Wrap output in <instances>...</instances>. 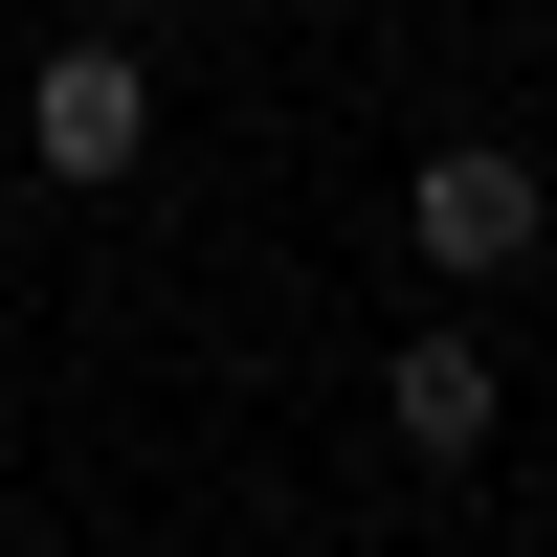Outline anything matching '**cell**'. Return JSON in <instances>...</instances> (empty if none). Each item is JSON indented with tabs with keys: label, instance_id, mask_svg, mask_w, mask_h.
Returning <instances> with one entry per match:
<instances>
[{
	"label": "cell",
	"instance_id": "1",
	"mask_svg": "<svg viewBox=\"0 0 557 557\" xmlns=\"http://www.w3.org/2000/svg\"><path fill=\"white\" fill-rule=\"evenodd\" d=\"M535 246H557V201H535L513 134H446V157L401 178V268H424V290H513Z\"/></svg>",
	"mask_w": 557,
	"mask_h": 557
},
{
	"label": "cell",
	"instance_id": "2",
	"mask_svg": "<svg viewBox=\"0 0 557 557\" xmlns=\"http://www.w3.org/2000/svg\"><path fill=\"white\" fill-rule=\"evenodd\" d=\"M23 157L67 178V201H112V178L157 157V67H134V23H89V45H45V67H23Z\"/></svg>",
	"mask_w": 557,
	"mask_h": 557
},
{
	"label": "cell",
	"instance_id": "3",
	"mask_svg": "<svg viewBox=\"0 0 557 557\" xmlns=\"http://www.w3.org/2000/svg\"><path fill=\"white\" fill-rule=\"evenodd\" d=\"M380 424L424 446V469H491V424H513V380H491V335H401V357H380Z\"/></svg>",
	"mask_w": 557,
	"mask_h": 557
}]
</instances>
